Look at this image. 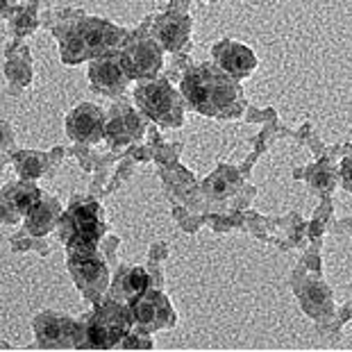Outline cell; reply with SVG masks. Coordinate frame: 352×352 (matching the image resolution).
Returning <instances> with one entry per match:
<instances>
[{
	"instance_id": "6da1fadb",
	"label": "cell",
	"mask_w": 352,
	"mask_h": 352,
	"mask_svg": "<svg viewBox=\"0 0 352 352\" xmlns=\"http://www.w3.org/2000/svg\"><path fill=\"white\" fill-rule=\"evenodd\" d=\"M236 78L212 64H202L191 69L182 80V96L193 109L207 116H226L236 109L241 89Z\"/></svg>"
},
{
	"instance_id": "7a4b0ae2",
	"label": "cell",
	"mask_w": 352,
	"mask_h": 352,
	"mask_svg": "<svg viewBox=\"0 0 352 352\" xmlns=\"http://www.w3.org/2000/svg\"><path fill=\"white\" fill-rule=\"evenodd\" d=\"M121 36V30L114 28L107 21L87 19L76 23L69 32L62 36V57L66 64L85 62L89 57H100L107 52Z\"/></svg>"
},
{
	"instance_id": "3957f363",
	"label": "cell",
	"mask_w": 352,
	"mask_h": 352,
	"mask_svg": "<svg viewBox=\"0 0 352 352\" xmlns=\"http://www.w3.org/2000/svg\"><path fill=\"white\" fill-rule=\"evenodd\" d=\"M59 230H62V239L69 245L71 254L94 252L104 232L100 207L96 202H85V205L69 209Z\"/></svg>"
},
{
	"instance_id": "277c9868",
	"label": "cell",
	"mask_w": 352,
	"mask_h": 352,
	"mask_svg": "<svg viewBox=\"0 0 352 352\" xmlns=\"http://www.w3.org/2000/svg\"><path fill=\"white\" fill-rule=\"evenodd\" d=\"M130 329V311L116 302H107L87 320L82 327L85 346L89 348H111L123 341Z\"/></svg>"
},
{
	"instance_id": "5b68a950",
	"label": "cell",
	"mask_w": 352,
	"mask_h": 352,
	"mask_svg": "<svg viewBox=\"0 0 352 352\" xmlns=\"http://www.w3.org/2000/svg\"><path fill=\"white\" fill-rule=\"evenodd\" d=\"M137 102L160 125L182 123V98L168 82H148L137 89Z\"/></svg>"
},
{
	"instance_id": "8992f818",
	"label": "cell",
	"mask_w": 352,
	"mask_h": 352,
	"mask_svg": "<svg viewBox=\"0 0 352 352\" xmlns=\"http://www.w3.org/2000/svg\"><path fill=\"white\" fill-rule=\"evenodd\" d=\"M71 273L76 284L89 298H98L109 282L107 266L96 252L71 254Z\"/></svg>"
},
{
	"instance_id": "52a82bcc",
	"label": "cell",
	"mask_w": 352,
	"mask_h": 352,
	"mask_svg": "<svg viewBox=\"0 0 352 352\" xmlns=\"http://www.w3.org/2000/svg\"><path fill=\"white\" fill-rule=\"evenodd\" d=\"M121 64L134 80L153 78L162 69V48L153 39H139L121 52Z\"/></svg>"
},
{
	"instance_id": "ba28073f",
	"label": "cell",
	"mask_w": 352,
	"mask_h": 352,
	"mask_svg": "<svg viewBox=\"0 0 352 352\" xmlns=\"http://www.w3.org/2000/svg\"><path fill=\"white\" fill-rule=\"evenodd\" d=\"M212 55H214L216 66L236 80L250 76V73L254 71V66H257V57H254V52L250 48L241 46V43L232 41V39L216 43Z\"/></svg>"
},
{
	"instance_id": "9c48e42d",
	"label": "cell",
	"mask_w": 352,
	"mask_h": 352,
	"mask_svg": "<svg viewBox=\"0 0 352 352\" xmlns=\"http://www.w3.org/2000/svg\"><path fill=\"white\" fill-rule=\"evenodd\" d=\"M89 80H91V87L96 91L118 96L125 89L130 76L123 69L121 57H98L89 69Z\"/></svg>"
},
{
	"instance_id": "30bf717a",
	"label": "cell",
	"mask_w": 352,
	"mask_h": 352,
	"mask_svg": "<svg viewBox=\"0 0 352 352\" xmlns=\"http://www.w3.org/2000/svg\"><path fill=\"white\" fill-rule=\"evenodd\" d=\"M104 118L100 107L94 104H80L78 109L71 111L69 121H66V130H69L71 139L80 141V144H96L102 137Z\"/></svg>"
},
{
	"instance_id": "8fae6325",
	"label": "cell",
	"mask_w": 352,
	"mask_h": 352,
	"mask_svg": "<svg viewBox=\"0 0 352 352\" xmlns=\"http://www.w3.org/2000/svg\"><path fill=\"white\" fill-rule=\"evenodd\" d=\"M170 307L162 294H141L132 300V318L148 329L164 327L170 320Z\"/></svg>"
},
{
	"instance_id": "7c38bea8",
	"label": "cell",
	"mask_w": 352,
	"mask_h": 352,
	"mask_svg": "<svg viewBox=\"0 0 352 352\" xmlns=\"http://www.w3.org/2000/svg\"><path fill=\"white\" fill-rule=\"evenodd\" d=\"M36 339L43 348H64L76 343V327L69 318L46 314L36 318Z\"/></svg>"
},
{
	"instance_id": "4fadbf2b",
	"label": "cell",
	"mask_w": 352,
	"mask_h": 352,
	"mask_svg": "<svg viewBox=\"0 0 352 352\" xmlns=\"http://www.w3.org/2000/svg\"><path fill=\"white\" fill-rule=\"evenodd\" d=\"M41 198V193L34 186L25 184H10L5 189L3 196V214L7 223L19 221L21 216H28V212L32 209V205Z\"/></svg>"
},
{
	"instance_id": "5bb4252c",
	"label": "cell",
	"mask_w": 352,
	"mask_h": 352,
	"mask_svg": "<svg viewBox=\"0 0 352 352\" xmlns=\"http://www.w3.org/2000/svg\"><path fill=\"white\" fill-rule=\"evenodd\" d=\"M57 214H59V202L41 196L39 200L34 202L32 209L28 212V230L32 232L36 236H43L46 232H50L55 228V221H57Z\"/></svg>"
},
{
	"instance_id": "9a60e30c",
	"label": "cell",
	"mask_w": 352,
	"mask_h": 352,
	"mask_svg": "<svg viewBox=\"0 0 352 352\" xmlns=\"http://www.w3.org/2000/svg\"><path fill=\"white\" fill-rule=\"evenodd\" d=\"M107 137L111 144H127L141 137V121L132 109H116L107 123Z\"/></svg>"
},
{
	"instance_id": "2e32d148",
	"label": "cell",
	"mask_w": 352,
	"mask_h": 352,
	"mask_svg": "<svg viewBox=\"0 0 352 352\" xmlns=\"http://www.w3.org/2000/svg\"><path fill=\"white\" fill-rule=\"evenodd\" d=\"M151 277L144 268H125L116 277V291L127 300H137L141 294H146Z\"/></svg>"
},
{
	"instance_id": "e0dca14e",
	"label": "cell",
	"mask_w": 352,
	"mask_h": 352,
	"mask_svg": "<svg viewBox=\"0 0 352 352\" xmlns=\"http://www.w3.org/2000/svg\"><path fill=\"white\" fill-rule=\"evenodd\" d=\"M155 32L168 50H179L186 43V39H189V25H186V21L173 19V16L162 19L160 23H157Z\"/></svg>"
},
{
	"instance_id": "ac0fdd59",
	"label": "cell",
	"mask_w": 352,
	"mask_h": 352,
	"mask_svg": "<svg viewBox=\"0 0 352 352\" xmlns=\"http://www.w3.org/2000/svg\"><path fill=\"white\" fill-rule=\"evenodd\" d=\"M43 162L39 160V157H25V160H19V173L23 177H36L41 175V168Z\"/></svg>"
},
{
	"instance_id": "d6986e66",
	"label": "cell",
	"mask_w": 352,
	"mask_h": 352,
	"mask_svg": "<svg viewBox=\"0 0 352 352\" xmlns=\"http://www.w3.org/2000/svg\"><path fill=\"white\" fill-rule=\"evenodd\" d=\"M123 346L125 348H148V346H151V341H148V339L141 341V339H137V336H127V341L123 343Z\"/></svg>"
},
{
	"instance_id": "ffe728a7",
	"label": "cell",
	"mask_w": 352,
	"mask_h": 352,
	"mask_svg": "<svg viewBox=\"0 0 352 352\" xmlns=\"http://www.w3.org/2000/svg\"><path fill=\"white\" fill-rule=\"evenodd\" d=\"M343 179H346V184L352 189V160L343 164Z\"/></svg>"
}]
</instances>
